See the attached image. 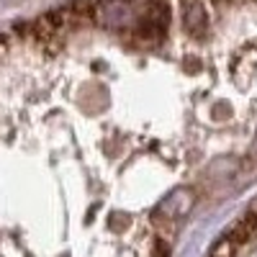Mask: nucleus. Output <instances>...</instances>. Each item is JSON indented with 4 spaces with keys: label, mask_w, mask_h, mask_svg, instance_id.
I'll list each match as a JSON object with an SVG mask.
<instances>
[{
    "label": "nucleus",
    "mask_w": 257,
    "mask_h": 257,
    "mask_svg": "<svg viewBox=\"0 0 257 257\" xmlns=\"http://www.w3.org/2000/svg\"><path fill=\"white\" fill-rule=\"evenodd\" d=\"M152 257H170V247H167V242H157L155 244V252H152Z\"/></svg>",
    "instance_id": "nucleus-1"
},
{
    "label": "nucleus",
    "mask_w": 257,
    "mask_h": 257,
    "mask_svg": "<svg viewBox=\"0 0 257 257\" xmlns=\"http://www.w3.org/2000/svg\"><path fill=\"white\" fill-rule=\"evenodd\" d=\"M185 70H201V62L196 64V62H193V59H188V62H185Z\"/></svg>",
    "instance_id": "nucleus-2"
},
{
    "label": "nucleus",
    "mask_w": 257,
    "mask_h": 257,
    "mask_svg": "<svg viewBox=\"0 0 257 257\" xmlns=\"http://www.w3.org/2000/svg\"><path fill=\"white\" fill-rule=\"evenodd\" d=\"M216 3H226V0H216Z\"/></svg>",
    "instance_id": "nucleus-3"
}]
</instances>
